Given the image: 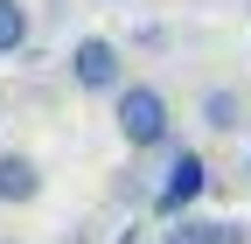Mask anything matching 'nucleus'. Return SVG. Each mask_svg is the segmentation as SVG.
Listing matches in <instances>:
<instances>
[{"mask_svg": "<svg viewBox=\"0 0 251 244\" xmlns=\"http://www.w3.org/2000/svg\"><path fill=\"white\" fill-rule=\"evenodd\" d=\"M112 126H119V146H126V154H168V146H175V105H168L161 84L126 77L112 91Z\"/></svg>", "mask_w": 251, "mask_h": 244, "instance_id": "nucleus-1", "label": "nucleus"}, {"mask_svg": "<svg viewBox=\"0 0 251 244\" xmlns=\"http://www.w3.org/2000/svg\"><path fill=\"white\" fill-rule=\"evenodd\" d=\"M202 189H209V161L196 154V146H168V168H161V181H153V195H147V217L168 223V217H181V209H196Z\"/></svg>", "mask_w": 251, "mask_h": 244, "instance_id": "nucleus-2", "label": "nucleus"}, {"mask_svg": "<svg viewBox=\"0 0 251 244\" xmlns=\"http://www.w3.org/2000/svg\"><path fill=\"white\" fill-rule=\"evenodd\" d=\"M70 84L91 91V98H112V91L126 84V49L112 35H77L70 42Z\"/></svg>", "mask_w": 251, "mask_h": 244, "instance_id": "nucleus-3", "label": "nucleus"}, {"mask_svg": "<svg viewBox=\"0 0 251 244\" xmlns=\"http://www.w3.org/2000/svg\"><path fill=\"white\" fill-rule=\"evenodd\" d=\"M161 244H251V223H224V217H202V209H181V217L161 223Z\"/></svg>", "mask_w": 251, "mask_h": 244, "instance_id": "nucleus-4", "label": "nucleus"}, {"mask_svg": "<svg viewBox=\"0 0 251 244\" xmlns=\"http://www.w3.org/2000/svg\"><path fill=\"white\" fill-rule=\"evenodd\" d=\"M42 189H49L42 161L21 154V146H7V154H0V209H28V202H42Z\"/></svg>", "mask_w": 251, "mask_h": 244, "instance_id": "nucleus-5", "label": "nucleus"}, {"mask_svg": "<svg viewBox=\"0 0 251 244\" xmlns=\"http://www.w3.org/2000/svg\"><path fill=\"white\" fill-rule=\"evenodd\" d=\"M196 119L209 133H237L244 126V98H237V84H209L202 98H196Z\"/></svg>", "mask_w": 251, "mask_h": 244, "instance_id": "nucleus-6", "label": "nucleus"}, {"mask_svg": "<svg viewBox=\"0 0 251 244\" xmlns=\"http://www.w3.org/2000/svg\"><path fill=\"white\" fill-rule=\"evenodd\" d=\"M28 42H35V7L0 0V56H28Z\"/></svg>", "mask_w": 251, "mask_h": 244, "instance_id": "nucleus-7", "label": "nucleus"}, {"mask_svg": "<svg viewBox=\"0 0 251 244\" xmlns=\"http://www.w3.org/2000/svg\"><path fill=\"white\" fill-rule=\"evenodd\" d=\"M112 244H147V230H140V223H126V230H119Z\"/></svg>", "mask_w": 251, "mask_h": 244, "instance_id": "nucleus-8", "label": "nucleus"}, {"mask_svg": "<svg viewBox=\"0 0 251 244\" xmlns=\"http://www.w3.org/2000/svg\"><path fill=\"white\" fill-rule=\"evenodd\" d=\"M244 181H251V146H244Z\"/></svg>", "mask_w": 251, "mask_h": 244, "instance_id": "nucleus-9", "label": "nucleus"}, {"mask_svg": "<svg viewBox=\"0 0 251 244\" xmlns=\"http://www.w3.org/2000/svg\"><path fill=\"white\" fill-rule=\"evenodd\" d=\"M0 119H7V91H0Z\"/></svg>", "mask_w": 251, "mask_h": 244, "instance_id": "nucleus-10", "label": "nucleus"}, {"mask_svg": "<svg viewBox=\"0 0 251 244\" xmlns=\"http://www.w3.org/2000/svg\"><path fill=\"white\" fill-rule=\"evenodd\" d=\"M0 244H14V237H0Z\"/></svg>", "mask_w": 251, "mask_h": 244, "instance_id": "nucleus-11", "label": "nucleus"}, {"mask_svg": "<svg viewBox=\"0 0 251 244\" xmlns=\"http://www.w3.org/2000/svg\"><path fill=\"white\" fill-rule=\"evenodd\" d=\"M112 7H119V0H112Z\"/></svg>", "mask_w": 251, "mask_h": 244, "instance_id": "nucleus-12", "label": "nucleus"}]
</instances>
